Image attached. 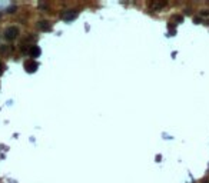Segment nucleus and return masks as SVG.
<instances>
[{
	"instance_id": "nucleus-4",
	"label": "nucleus",
	"mask_w": 209,
	"mask_h": 183,
	"mask_svg": "<svg viewBox=\"0 0 209 183\" xmlns=\"http://www.w3.org/2000/svg\"><path fill=\"white\" fill-rule=\"evenodd\" d=\"M29 53H30V56H32V57H39V56H40V49H39L37 46H33V47H30Z\"/></svg>"
},
{
	"instance_id": "nucleus-7",
	"label": "nucleus",
	"mask_w": 209,
	"mask_h": 183,
	"mask_svg": "<svg viewBox=\"0 0 209 183\" xmlns=\"http://www.w3.org/2000/svg\"><path fill=\"white\" fill-rule=\"evenodd\" d=\"M208 10H202V16H208Z\"/></svg>"
},
{
	"instance_id": "nucleus-2",
	"label": "nucleus",
	"mask_w": 209,
	"mask_h": 183,
	"mask_svg": "<svg viewBox=\"0 0 209 183\" xmlns=\"http://www.w3.org/2000/svg\"><path fill=\"white\" fill-rule=\"evenodd\" d=\"M37 67H39V65L35 62V60H27V62L25 63V69H26V72H29V73L36 72Z\"/></svg>"
},
{
	"instance_id": "nucleus-6",
	"label": "nucleus",
	"mask_w": 209,
	"mask_h": 183,
	"mask_svg": "<svg viewBox=\"0 0 209 183\" xmlns=\"http://www.w3.org/2000/svg\"><path fill=\"white\" fill-rule=\"evenodd\" d=\"M165 6H166V2H162V3H153L152 7H155V9H162V7H165Z\"/></svg>"
},
{
	"instance_id": "nucleus-1",
	"label": "nucleus",
	"mask_w": 209,
	"mask_h": 183,
	"mask_svg": "<svg viewBox=\"0 0 209 183\" xmlns=\"http://www.w3.org/2000/svg\"><path fill=\"white\" fill-rule=\"evenodd\" d=\"M76 16H77L76 10H67V12H65V13H62V19L66 20V22H70V20L76 19Z\"/></svg>"
},
{
	"instance_id": "nucleus-8",
	"label": "nucleus",
	"mask_w": 209,
	"mask_h": 183,
	"mask_svg": "<svg viewBox=\"0 0 209 183\" xmlns=\"http://www.w3.org/2000/svg\"><path fill=\"white\" fill-rule=\"evenodd\" d=\"M0 73H2V66H0Z\"/></svg>"
},
{
	"instance_id": "nucleus-9",
	"label": "nucleus",
	"mask_w": 209,
	"mask_h": 183,
	"mask_svg": "<svg viewBox=\"0 0 209 183\" xmlns=\"http://www.w3.org/2000/svg\"><path fill=\"white\" fill-rule=\"evenodd\" d=\"M205 183H209V182H205Z\"/></svg>"
},
{
	"instance_id": "nucleus-3",
	"label": "nucleus",
	"mask_w": 209,
	"mask_h": 183,
	"mask_svg": "<svg viewBox=\"0 0 209 183\" xmlns=\"http://www.w3.org/2000/svg\"><path fill=\"white\" fill-rule=\"evenodd\" d=\"M19 35V30L16 29V27H10V29H7V32H6V37L7 39H14L16 36Z\"/></svg>"
},
{
	"instance_id": "nucleus-5",
	"label": "nucleus",
	"mask_w": 209,
	"mask_h": 183,
	"mask_svg": "<svg viewBox=\"0 0 209 183\" xmlns=\"http://www.w3.org/2000/svg\"><path fill=\"white\" fill-rule=\"evenodd\" d=\"M39 27H40L42 30H50V24L47 22H40L39 23Z\"/></svg>"
}]
</instances>
